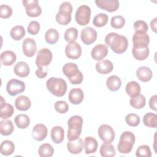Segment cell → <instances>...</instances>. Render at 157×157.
I'll return each mask as SVG.
<instances>
[{
	"mask_svg": "<svg viewBox=\"0 0 157 157\" xmlns=\"http://www.w3.org/2000/svg\"><path fill=\"white\" fill-rule=\"evenodd\" d=\"M0 150L1 153L2 155L9 156L14 152L15 145L11 140H6L1 143Z\"/></svg>",
	"mask_w": 157,
	"mask_h": 157,
	"instance_id": "d6a6232c",
	"label": "cell"
},
{
	"mask_svg": "<svg viewBox=\"0 0 157 157\" xmlns=\"http://www.w3.org/2000/svg\"><path fill=\"white\" fill-rule=\"evenodd\" d=\"M100 139L106 143H112L115 139V132L113 129L108 124H101L98 130Z\"/></svg>",
	"mask_w": 157,
	"mask_h": 157,
	"instance_id": "ba28073f",
	"label": "cell"
},
{
	"mask_svg": "<svg viewBox=\"0 0 157 157\" xmlns=\"http://www.w3.org/2000/svg\"><path fill=\"white\" fill-rule=\"evenodd\" d=\"M108 54L107 47L103 44H98L94 46L91 52V55L93 59L101 61Z\"/></svg>",
	"mask_w": 157,
	"mask_h": 157,
	"instance_id": "2e32d148",
	"label": "cell"
},
{
	"mask_svg": "<svg viewBox=\"0 0 157 157\" xmlns=\"http://www.w3.org/2000/svg\"><path fill=\"white\" fill-rule=\"evenodd\" d=\"M129 103L131 106L133 108L136 109H140L145 105L146 99L144 95L140 94L137 96L131 98Z\"/></svg>",
	"mask_w": 157,
	"mask_h": 157,
	"instance_id": "8d00e7d4",
	"label": "cell"
},
{
	"mask_svg": "<svg viewBox=\"0 0 157 157\" xmlns=\"http://www.w3.org/2000/svg\"><path fill=\"white\" fill-rule=\"evenodd\" d=\"M25 90V84L24 82L15 78L9 80L6 85L7 92L9 95L12 96L23 93Z\"/></svg>",
	"mask_w": 157,
	"mask_h": 157,
	"instance_id": "9c48e42d",
	"label": "cell"
},
{
	"mask_svg": "<svg viewBox=\"0 0 157 157\" xmlns=\"http://www.w3.org/2000/svg\"><path fill=\"white\" fill-rule=\"evenodd\" d=\"M48 134V129L44 124L39 123L36 124L32 131L33 138L37 141H42L45 139Z\"/></svg>",
	"mask_w": 157,
	"mask_h": 157,
	"instance_id": "9a60e30c",
	"label": "cell"
},
{
	"mask_svg": "<svg viewBox=\"0 0 157 157\" xmlns=\"http://www.w3.org/2000/svg\"><path fill=\"white\" fill-rule=\"evenodd\" d=\"M12 9L7 6L2 4L0 6V17L2 18H8L12 15Z\"/></svg>",
	"mask_w": 157,
	"mask_h": 157,
	"instance_id": "c3c4849f",
	"label": "cell"
},
{
	"mask_svg": "<svg viewBox=\"0 0 157 157\" xmlns=\"http://www.w3.org/2000/svg\"><path fill=\"white\" fill-rule=\"evenodd\" d=\"M14 121L18 128L25 129L29 125L30 119L26 114H19L15 117Z\"/></svg>",
	"mask_w": 157,
	"mask_h": 157,
	"instance_id": "e575fe53",
	"label": "cell"
},
{
	"mask_svg": "<svg viewBox=\"0 0 157 157\" xmlns=\"http://www.w3.org/2000/svg\"><path fill=\"white\" fill-rule=\"evenodd\" d=\"M100 154L103 157H113L115 155L116 151L111 143L104 142L99 149Z\"/></svg>",
	"mask_w": 157,
	"mask_h": 157,
	"instance_id": "f1b7e54d",
	"label": "cell"
},
{
	"mask_svg": "<svg viewBox=\"0 0 157 157\" xmlns=\"http://www.w3.org/2000/svg\"><path fill=\"white\" fill-rule=\"evenodd\" d=\"M106 85L109 90L112 91H117L121 85V80L117 75H111L106 80Z\"/></svg>",
	"mask_w": 157,
	"mask_h": 157,
	"instance_id": "83f0119b",
	"label": "cell"
},
{
	"mask_svg": "<svg viewBox=\"0 0 157 157\" xmlns=\"http://www.w3.org/2000/svg\"><path fill=\"white\" fill-rule=\"evenodd\" d=\"M14 112L13 107L9 104L6 103L2 96H1V104H0V117L2 119H7L10 118Z\"/></svg>",
	"mask_w": 157,
	"mask_h": 157,
	"instance_id": "ac0fdd59",
	"label": "cell"
},
{
	"mask_svg": "<svg viewBox=\"0 0 157 157\" xmlns=\"http://www.w3.org/2000/svg\"><path fill=\"white\" fill-rule=\"evenodd\" d=\"M125 90L131 98H133L140 94V86L137 82L131 81L126 84Z\"/></svg>",
	"mask_w": 157,
	"mask_h": 157,
	"instance_id": "4316f807",
	"label": "cell"
},
{
	"mask_svg": "<svg viewBox=\"0 0 157 157\" xmlns=\"http://www.w3.org/2000/svg\"><path fill=\"white\" fill-rule=\"evenodd\" d=\"M95 3L99 8L110 12L116 11L120 6L117 0H96Z\"/></svg>",
	"mask_w": 157,
	"mask_h": 157,
	"instance_id": "4fadbf2b",
	"label": "cell"
},
{
	"mask_svg": "<svg viewBox=\"0 0 157 157\" xmlns=\"http://www.w3.org/2000/svg\"><path fill=\"white\" fill-rule=\"evenodd\" d=\"M23 6L26 9V13L30 17H37L42 13V9L39 5L37 0H23Z\"/></svg>",
	"mask_w": 157,
	"mask_h": 157,
	"instance_id": "52a82bcc",
	"label": "cell"
},
{
	"mask_svg": "<svg viewBox=\"0 0 157 157\" xmlns=\"http://www.w3.org/2000/svg\"><path fill=\"white\" fill-rule=\"evenodd\" d=\"M46 86L52 94L57 97L63 96L67 91V83L61 78H50L46 82Z\"/></svg>",
	"mask_w": 157,
	"mask_h": 157,
	"instance_id": "7a4b0ae2",
	"label": "cell"
},
{
	"mask_svg": "<svg viewBox=\"0 0 157 157\" xmlns=\"http://www.w3.org/2000/svg\"><path fill=\"white\" fill-rule=\"evenodd\" d=\"M136 155L138 157H150L151 156V152L149 146L147 145L139 146L136 150Z\"/></svg>",
	"mask_w": 157,
	"mask_h": 157,
	"instance_id": "f6af8a7d",
	"label": "cell"
},
{
	"mask_svg": "<svg viewBox=\"0 0 157 157\" xmlns=\"http://www.w3.org/2000/svg\"><path fill=\"white\" fill-rule=\"evenodd\" d=\"M125 121L129 126L136 127L140 123V117L136 113H129L125 117Z\"/></svg>",
	"mask_w": 157,
	"mask_h": 157,
	"instance_id": "ee69618b",
	"label": "cell"
},
{
	"mask_svg": "<svg viewBox=\"0 0 157 157\" xmlns=\"http://www.w3.org/2000/svg\"><path fill=\"white\" fill-rule=\"evenodd\" d=\"M14 129L13 123L11 120H4L0 122V132L2 135L7 136L10 135Z\"/></svg>",
	"mask_w": 157,
	"mask_h": 157,
	"instance_id": "f546056e",
	"label": "cell"
},
{
	"mask_svg": "<svg viewBox=\"0 0 157 157\" xmlns=\"http://www.w3.org/2000/svg\"><path fill=\"white\" fill-rule=\"evenodd\" d=\"M84 147V143L81 138L74 140H69L67 144V148L72 154H78L82 152Z\"/></svg>",
	"mask_w": 157,
	"mask_h": 157,
	"instance_id": "e0dca14e",
	"label": "cell"
},
{
	"mask_svg": "<svg viewBox=\"0 0 157 157\" xmlns=\"http://www.w3.org/2000/svg\"><path fill=\"white\" fill-rule=\"evenodd\" d=\"M105 42L114 53L117 54L124 53L128 47L127 38L116 33H109L105 37Z\"/></svg>",
	"mask_w": 157,
	"mask_h": 157,
	"instance_id": "6da1fadb",
	"label": "cell"
},
{
	"mask_svg": "<svg viewBox=\"0 0 157 157\" xmlns=\"http://www.w3.org/2000/svg\"><path fill=\"white\" fill-rule=\"evenodd\" d=\"M52 140L55 144H60L64 138V129L59 126H55L52 128L50 133Z\"/></svg>",
	"mask_w": 157,
	"mask_h": 157,
	"instance_id": "d4e9b609",
	"label": "cell"
},
{
	"mask_svg": "<svg viewBox=\"0 0 157 157\" xmlns=\"http://www.w3.org/2000/svg\"><path fill=\"white\" fill-rule=\"evenodd\" d=\"M10 34L13 40H20L25 36V29L21 25L15 26L12 28Z\"/></svg>",
	"mask_w": 157,
	"mask_h": 157,
	"instance_id": "ab89813d",
	"label": "cell"
},
{
	"mask_svg": "<svg viewBox=\"0 0 157 157\" xmlns=\"http://www.w3.org/2000/svg\"><path fill=\"white\" fill-rule=\"evenodd\" d=\"M83 118L79 115L72 116L67 121V125L69 129H82Z\"/></svg>",
	"mask_w": 157,
	"mask_h": 157,
	"instance_id": "836d02e7",
	"label": "cell"
},
{
	"mask_svg": "<svg viewBox=\"0 0 157 157\" xmlns=\"http://www.w3.org/2000/svg\"><path fill=\"white\" fill-rule=\"evenodd\" d=\"M59 35L58 31L53 28L48 29L45 34V39L49 44H54L56 43L59 39Z\"/></svg>",
	"mask_w": 157,
	"mask_h": 157,
	"instance_id": "74e56055",
	"label": "cell"
},
{
	"mask_svg": "<svg viewBox=\"0 0 157 157\" xmlns=\"http://www.w3.org/2000/svg\"><path fill=\"white\" fill-rule=\"evenodd\" d=\"M83 143L86 154H91L96 151L98 143L95 138L91 136L86 137Z\"/></svg>",
	"mask_w": 157,
	"mask_h": 157,
	"instance_id": "cb8c5ba5",
	"label": "cell"
},
{
	"mask_svg": "<svg viewBox=\"0 0 157 157\" xmlns=\"http://www.w3.org/2000/svg\"><path fill=\"white\" fill-rule=\"evenodd\" d=\"M52 60V53L47 48L40 49L37 54L36 59V64L38 68H43L44 66H47Z\"/></svg>",
	"mask_w": 157,
	"mask_h": 157,
	"instance_id": "8992f818",
	"label": "cell"
},
{
	"mask_svg": "<svg viewBox=\"0 0 157 157\" xmlns=\"http://www.w3.org/2000/svg\"><path fill=\"white\" fill-rule=\"evenodd\" d=\"M133 27L136 32H139V33H147L148 29V26L147 23L143 20L136 21L134 23Z\"/></svg>",
	"mask_w": 157,
	"mask_h": 157,
	"instance_id": "bcb514c9",
	"label": "cell"
},
{
	"mask_svg": "<svg viewBox=\"0 0 157 157\" xmlns=\"http://www.w3.org/2000/svg\"><path fill=\"white\" fill-rule=\"evenodd\" d=\"M132 53L134 58L139 61H142L148 58L150 51L148 47L145 48L133 47L132 50Z\"/></svg>",
	"mask_w": 157,
	"mask_h": 157,
	"instance_id": "1f68e13d",
	"label": "cell"
},
{
	"mask_svg": "<svg viewBox=\"0 0 157 157\" xmlns=\"http://www.w3.org/2000/svg\"><path fill=\"white\" fill-rule=\"evenodd\" d=\"M15 108L20 111L28 110L31 105V102L29 98L26 96L21 95L17 97L15 101Z\"/></svg>",
	"mask_w": 157,
	"mask_h": 157,
	"instance_id": "44dd1931",
	"label": "cell"
},
{
	"mask_svg": "<svg viewBox=\"0 0 157 157\" xmlns=\"http://www.w3.org/2000/svg\"><path fill=\"white\" fill-rule=\"evenodd\" d=\"M135 140V136L132 132H123L120 136V140L117 145L118 151L123 154L129 153L132 149Z\"/></svg>",
	"mask_w": 157,
	"mask_h": 157,
	"instance_id": "277c9868",
	"label": "cell"
},
{
	"mask_svg": "<svg viewBox=\"0 0 157 157\" xmlns=\"http://www.w3.org/2000/svg\"><path fill=\"white\" fill-rule=\"evenodd\" d=\"M56 21L58 23L61 25H67L71 21V13L64 10H59L56 13Z\"/></svg>",
	"mask_w": 157,
	"mask_h": 157,
	"instance_id": "4dcf8cb0",
	"label": "cell"
},
{
	"mask_svg": "<svg viewBox=\"0 0 157 157\" xmlns=\"http://www.w3.org/2000/svg\"><path fill=\"white\" fill-rule=\"evenodd\" d=\"M144 124L149 128H157V115L155 113L148 112L143 117Z\"/></svg>",
	"mask_w": 157,
	"mask_h": 157,
	"instance_id": "d590c367",
	"label": "cell"
},
{
	"mask_svg": "<svg viewBox=\"0 0 157 157\" xmlns=\"http://www.w3.org/2000/svg\"><path fill=\"white\" fill-rule=\"evenodd\" d=\"M82 129H68L67 134V139L69 140H74L79 138L82 132Z\"/></svg>",
	"mask_w": 157,
	"mask_h": 157,
	"instance_id": "f907efd6",
	"label": "cell"
},
{
	"mask_svg": "<svg viewBox=\"0 0 157 157\" xmlns=\"http://www.w3.org/2000/svg\"><path fill=\"white\" fill-rule=\"evenodd\" d=\"M156 20L157 18L156 17L150 21V27L155 33H156Z\"/></svg>",
	"mask_w": 157,
	"mask_h": 157,
	"instance_id": "11a10c76",
	"label": "cell"
},
{
	"mask_svg": "<svg viewBox=\"0 0 157 157\" xmlns=\"http://www.w3.org/2000/svg\"><path fill=\"white\" fill-rule=\"evenodd\" d=\"M36 76L40 78H43L47 75V72L44 71L43 68H38L35 72Z\"/></svg>",
	"mask_w": 157,
	"mask_h": 157,
	"instance_id": "db71d44e",
	"label": "cell"
},
{
	"mask_svg": "<svg viewBox=\"0 0 157 157\" xmlns=\"http://www.w3.org/2000/svg\"><path fill=\"white\" fill-rule=\"evenodd\" d=\"M136 76L140 81L147 82L151 79L153 72L148 67L141 66L137 69Z\"/></svg>",
	"mask_w": 157,
	"mask_h": 157,
	"instance_id": "7402d4cb",
	"label": "cell"
},
{
	"mask_svg": "<svg viewBox=\"0 0 157 157\" xmlns=\"http://www.w3.org/2000/svg\"><path fill=\"white\" fill-rule=\"evenodd\" d=\"M65 54L69 59H77L82 55L81 46L75 41L69 42L65 48Z\"/></svg>",
	"mask_w": 157,
	"mask_h": 157,
	"instance_id": "30bf717a",
	"label": "cell"
},
{
	"mask_svg": "<svg viewBox=\"0 0 157 157\" xmlns=\"http://www.w3.org/2000/svg\"><path fill=\"white\" fill-rule=\"evenodd\" d=\"M133 47L145 48L150 42V37L146 33L135 32L132 36Z\"/></svg>",
	"mask_w": 157,
	"mask_h": 157,
	"instance_id": "7c38bea8",
	"label": "cell"
},
{
	"mask_svg": "<svg viewBox=\"0 0 157 157\" xmlns=\"http://www.w3.org/2000/svg\"><path fill=\"white\" fill-rule=\"evenodd\" d=\"M55 109L59 113H65L69 110V105L64 101H58L55 103Z\"/></svg>",
	"mask_w": 157,
	"mask_h": 157,
	"instance_id": "7dc6e473",
	"label": "cell"
},
{
	"mask_svg": "<svg viewBox=\"0 0 157 157\" xmlns=\"http://www.w3.org/2000/svg\"><path fill=\"white\" fill-rule=\"evenodd\" d=\"M156 100H157V96L156 94H155L150 98V101H149V106H150V109L155 111L157 110Z\"/></svg>",
	"mask_w": 157,
	"mask_h": 157,
	"instance_id": "f5cc1de1",
	"label": "cell"
},
{
	"mask_svg": "<svg viewBox=\"0 0 157 157\" xmlns=\"http://www.w3.org/2000/svg\"><path fill=\"white\" fill-rule=\"evenodd\" d=\"M97 37L98 34L96 31L91 27H85L81 31V40L83 43L86 45H90L94 42L97 39Z\"/></svg>",
	"mask_w": 157,
	"mask_h": 157,
	"instance_id": "8fae6325",
	"label": "cell"
},
{
	"mask_svg": "<svg viewBox=\"0 0 157 157\" xmlns=\"http://www.w3.org/2000/svg\"><path fill=\"white\" fill-rule=\"evenodd\" d=\"M78 37V30L75 28H68L64 33V37L66 41L68 42H74Z\"/></svg>",
	"mask_w": 157,
	"mask_h": 157,
	"instance_id": "b9f144b4",
	"label": "cell"
},
{
	"mask_svg": "<svg viewBox=\"0 0 157 157\" xmlns=\"http://www.w3.org/2000/svg\"><path fill=\"white\" fill-rule=\"evenodd\" d=\"M109 17L104 13H100L94 16L93 23V25L98 28L104 26L108 22Z\"/></svg>",
	"mask_w": 157,
	"mask_h": 157,
	"instance_id": "60d3db41",
	"label": "cell"
},
{
	"mask_svg": "<svg viewBox=\"0 0 157 157\" xmlns=\"http://www.w3.org/2000/svg\"><path fill=\"white\" fill-rule=\"evenodd\" d=\"M39 30L40 25L38 21H31L29 22L27 28V31L28 33H29L31 35H36L39 33Z\"/></svg>",
	"mask_w": 157,
	"mask_h": 157,
	"instance_id": "681fc988",
	"label": "cell"
},
{
	"mask_svg": "<svg viewBox=\"0 0 157 157\" xmlns=\"http://www.w3.org/2000/svg\"><path fill=\"white\" fill-rule=\"evenodd\" d=\"M91 17V9L87 5L79 6L75 12V19L80 26H85L90 22Z\"/></svg>",
	"mask_w": 157,
	"mask_h": 157,
	"instance_id": "5b68a950",
	"label": "cell"
},
{
	"mask_svg": "<svg viewBox=\"0 0 157 157\" xmlns=\"http://www.w3.org/2000/svg\"><path fill=\"white\" fill-rule=\"evenodd\" d=\"M23 52L27 57H33L37 51V45L36 41L31 39L27 37L24 39L22 44Z\"/></svg>",
	"mask_w": 157,
	"mask_h": 157,
	"instance_id": "5bb4252c",
	"label": "cell"
},
{
	"mask_svg": "<svg viewBox=\"0 0 157 157\" xmlns=\"http://www.w3.org/2000/svg\"><path fill=\"white\" fill-rule=\"evenodd\" d=\"M63 74L73 85L80 84L83 81V74L78 70V66L74 63H67L63 67Z\"/></svg>",
	"mask_w": 157,
	"mask_h": 157,
	"instance_id": "3957f363",
	"label": "cell"
},
{
	"mask_svg": "<svg viewBox=\"0 0 157 157\" xmlns=\"http://www.w3.org/2000/svg\"><path fill=\"white\" fill-rule=\"evenodd\" d=\"M13 72L18 77H26L29 75L30 69L28 64L26 62L20 61L15 65Z\"/></svg>",
	"mask_w": 157,
	"mask_h": 157,
	"instance_id": "603a6c76",
	"label": "cell"
},
{
	"mask_svg": "<svg viewBox=\"0 0 157 157\" xmlns=\"http://www.w3.org/2000/svg\"><path fill=\"white\" fill-rule=\"evenodd\" d=\"M17 56L14 52L10 50H6L1 54V61L4 66H11L16 61Z\"/></svg>",
	"mask_w": 157,
	"mask_h": 157,
	"instance_id": "484cf974",
	"label": "cell"
},
{
	"mask_svg": "<svg viewBox=\"0 0 157 157\" xmlns=\"http://www.w3.org/2000/svg\"><path fill=\"white\" fill-rule=\"evenodd\" d=\"M125 19L121 15H115L112 17L110 20L111 26L115 29H120L124 26Z\"/></svg>",
	"mask_w": 157,
	"mask_h": 157,
	"instance_id": "7bdbcfd3",
	"label": "cell"
},
{
	"mask_svg": "<svg viewBox=\"0 0 157 157\" xmlns=\"http://www.w3.org/2000/svg\"><path fill=\"white\" fill-rule=\"evenodd\" d=\"M59 10L67 11L71 13L72 12V6L71 4L69 2H66V1L63 2L61 4V5L59 7Z\"/></svg>",
	"mask_w": 157,
	"mask_h": 157,
	"instance_id": "816d5d0a",
	"label": "cell"
},
{
	"mask_svg": "<svg viewBox=\"0 0 157 157\" xmlns=\"http://www.w3.org/2000/svg\"><path fill=\"white\" fill-rule=\"evenodd\" d=\"M95 67L98 73L101 74H107L112 72L113 69V65L110 60L104 59L97 62Z\"/></svg>",
	"mask_w": 157,
	"mask_h": 157,
	"instance_id": "d6986e66",
	"label": "cell"
},
{
	"mask_svg": "<svg viewBox=\"0 0 157 157\" xmlns=\"http://www.w3.org/2000/svg\"><path fill=\"white\" fill-rule=\"evenodd\" d=\"M54 153V149L50 144H43L39 147L38 154L41 157H51Z\"/></svg>",
	"mask_w": 157,
	"mask_h": 157,
	"instance_id": "f35d334b",
	"label": "cell"
},
{
	"mask_svg": "<svg viewBox=\"0 0 157 157\" xmlns=\"http://www.w3.org/2000/svg\"><path fill=\"white\" fill-rule=\"evenodd\" d=\"M69 101L71 103L77 105L80 104L83 98H84V94L83 91L78 88H72L68 95Z\"/></svg>",
	"mask_w": 157,
	"mask_h": 157,
	"instance_id": "ffe728a7",
	"label": "cell"
}]
</instances>
